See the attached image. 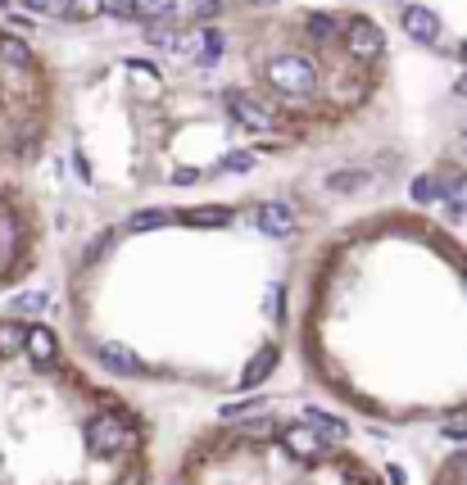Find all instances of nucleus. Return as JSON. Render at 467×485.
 I'll list each match as a JSON object with an SVG mask.
<instances>
[{
    "label": "nucleus",
    "mask_w": 467,
    "mask_h": 485,
    "mask_svg": "<svg viewBox=\"0 0 467 485\" xmlns=\"http://www.w3.org/2000/svg\"><path fill=\"white\" fill-rule=\"evenodd\" d=\"M0 485H155L146 417L46 322L0 318Z\"/></svg>",
    "instance_id": "f03ea898"
},
{
    "label": "nucleus",
    "mask_w": 467,
    "mask_h": 485,
    "mask_svg": "<svg viewBox=\"0 0 467 485\" xmlns=\"http://www.w3.org/2000/svg\"><path fill=\"white\" fill-rule=\"evenodd\" d=\"M177 223H182V227H232V223H236V209H232V204H209V209H177Z\"/></svg>",
    "instance_id": "6e6552de"
},
{
    "label": "nucleus",
    "mask_w": 467,
    "mask_h": 485,
    "mask_svg": "<svg viewBox=\"0 0 467 485\" xmlns=\"http://www.w3.org/2000/svg\"><path fill=\"white\" fill-rule=\"evenodd\" d=\"M336 440H345V426L327 413L209 426L186 440L168 485H386L358 449Z\"/></svg>",
    "instance_id": "7ed1b4c3"
},
{
    "label": "nucleus",
    "mask_w": 467,
    "mask_h": 485,
    "mask_svg": "<svg viewBox=\"0 0 467 485\" xmlns=\"http://www.w3.org/2000/svg\"><path fill=\"white\" fill-rule=\"evenodd\" d=\"M254 223H259V232H263L268 241H286V236H295V227H300L295 209L281 204V200H263V204H254Z\"/></svg>",
    "instance_id": "39448f33"
},
{
    "label": "nucleus",
    "mask_w": 467,
    "mask_h": 485,
    "mask_svg": "<svg viewBox=\"0 0 467 485\" xmlns=\"http://www.w3.org/2000/svg\"><path fill=\"white\" fill-rule=\"evenodd\" d=\"M435 177H440L444 209H449L453 218H462V214H467V173H462L458 164H440V168H435Z\"/></svg>",
    "instance_id": "0eeeda50"
},
{
    "label": "nucleus",
    "mask_w": 467,
    "mask_h": 485,
    "mask_svg": "<svg viewBox=\"0 0 467 485\" xmlns=\"http://www.w3.org/2000/svg\"><path fill=\"white\" fill-rule=\"evenodd\" d=\"M453 96H462V100H467V73H462V78L453 82Z\"/></svg>",
    "instance_id": "9d476101"
},
{
    "label": "nucleus",
    "mask_w": 467,
    "mask_h": 485,
    "mask_svg": "<svg viewBox=\"0 0 467 485\" xmlns=\"http://www.w3.org/2000/svg\"><path fill=\"white\" fill-rule=\"evenodd\" d=\"M60 119L55 69L14 33L0 28V290L33 277L46 223L28 191V173L42 164Z\"/></svg>",
    "instance_id": "20e7f679"
},
{
    "label": "nucleus",
    "mask_w": 467,
    "mask_h": 485,
    "mask_svg": "<svg viewBox=\"0 0 467 485\" xmlns=\"http://www.w3.org/2000/svg\"><path fill=\"white\" fill-rule=\"evenodd\" d=\"M399 24H404L408 42H417V46H435V42H440V19H435V10H426V5H404V10H399Z\"/></svg>",
    "instance_id": "423d86ee"
},
{
    "label": "nucleus",
    "mask_w": 467,
    "mask_h": 485,
    "mask_svg": "<svg viewBox=\"0 0 467 485\" xmlns=\"http://www.w3.org/2000/svg\"><path fill=\"white\" fill-rule=\"evenodd\" d=\"M376 214L331 236L304 281L300 358L367 417L426 422L467 413V250L435 223Z\"/></svg>",
    "instance_id": "f257e3e1"
},
{
    "label": "nucleus",
    "mask_w": 467,
    "mask_h": 485,
    "mask_svg": "<svg viewBox=\"0 0 467 485\" xmlns=\"http://www.w3.org/2000/svg\"><path fill=\"white\" fill-rule=\"evenodd\" d=\"M431 485H467V449H453L431 471Z\"/></svg>",
    "instance_id": "1a4fd4ad"
}]
</instances>
